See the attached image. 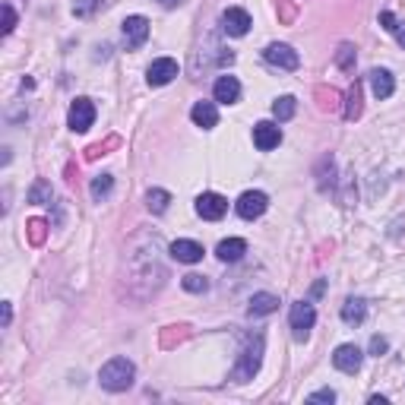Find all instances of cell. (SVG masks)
<instances>
[{
  "instance_id": "6da1fadb",
  "label": "cell",
  "mask_w": 405,
  "mask_h": 405,
  "mask_svg": "<svg viewBox=\"0 0 405 405\" xmlns=\"http://www.w3.org/2000/svg\"><path fill=\"white\" fill-rule=\"evenodd\" d=\"M133 377H137L133 361H127V358H111V361L102 367V374H98V383H102L108 392H124V390L133 386Z\"/></svg>"
},
{
  "instance_id": "7a4b0ae2",
  "label": "cell",
  "mask_w": 405,
  "mask_h": 405,
  "mask_svg": "<svg viewBox=\"0 0 405 405\" xmlns=\"http://www.w3.org/2000/svg\"><path fill=\"white\" fill-rule=\"evenodd\" d=\"M260 361H263V336L257 333V336H250L247 342H244V349H240V361H238V367H234L231 377L238 380V383L254 380V374L260 371Z\"/></svg>"
},
{
  "instance_id": "3957f363",
  "label": "cell",
  "mask_w": 405,
  "mask_h": 405,
  "mask_svg": "<svg viewBox=\"0 0 405 405\" xmlns=\"http://www.w3.org/2000/svg\"><path fill=\"white\" fill-rule=\"evenodd\" d=\"M92 121H95V105H92V98H76L70 105V130L86 133L92 127Z\"/></svg>"
},
{
  "instance_id": "277c9868",
  "label": "cell",
  "mask_w": 405,
  "mask_h": 405,
  "mask_svg": "<svg viewBox=\"0 0 405 405\" xmlns=\"http://www.w3.org/2000/svg\"><path fill=\"white\" fill-rule=\"evenodd\" d=\"M289 320H291V330H295V339H307L310 326H314V320H316V310H314V304H307V301H298V304H291V314H289Z\"/></svg>"
},
{
  "instance_id": "5b68a950",
  "label": "cell",
  "mask_w": 405,
  "mask_h": 405,
  "mask_svg": "<svg viewBox=\"0 0 405 405\" xmlns=\"http://www.w3.org/2000/svg\"><path fill=\"white\" fill-rule=\"evenodd\" d=\"M266 206H269V197L263 190H247L244 197L238 199V215L240 219H247V222H254V219H260L263 213H266Z\"/></svg>"
},
{
  "instance_id": "8992f818",
  "label": "cell",
  "mask_w": 405,
  "mask_h": 405,
  "mask_svg": "<svg viewBox=\"0 0 405 405\" xmlns=\"http://www.w3.org/2000/svg\"><path fill=\"white\" fill-rule=\"evenodd\" d=\"M263 57H266V63H273V67H279V70H298L301 67L298 51L289 48V45H269V48L263 51Z\"/></svg>"
},
{
  "instance_id": "52a82bcc",
  "label": "cell",
  "mask_w": 405,
  "mask_h": 405,
  "mask_svg": "<svg viewBox=\"0 0 405 405\" xmlns=\"http://www.w3.org/2000/svg\"><path fill=\"white\" fill-rule=\"evenodd\" d=\"M197 213L206 222H219L222 215L228 213V199L219 197V193H199L197 197Z\"/></svg>"
},
{
  "instance_id": "ba28073f",
  "label": "cell",
  "mask_w": 405,
  "mask_h": 405,
  "mask_svg": "<svg viewBox=\"0 0 405 405\" xmlns=\"http://www.w3.org/2000/svg\"><path fill=\"white\" fill-rule=\"evenodd\" d=\"M174 76H178V61H171V57H158V61H152L149 70H146L149 86H168Z\"/></svg>"
},
{
  "instance_id": "9c48e42d",
  "label": "cell",
  "mask_w": 405,
  "mask_h": 405,
  "mask_svg": "<svg viewBox=\"0 0 405 405\" xmlns=\"http://www.w3.org/2000/svg\"><path fill=\"white\" fill-rule=\"evenodd\" d=\"M149 38V20L146 16H127L124 20V42L130 51H137L139 45H146Z\"/></svg>"
},
{
  "instance_id": "30bf717a",
  "label": "cell",
  "mask_w": 405,
  "mask_h": 405,
  "mask_svg": "<svg viewBox=\"0 0 405 405\" xmlns=\"http://www.w3.org/2000/svg\"><path fill=\"white\" fill-rule=\"evenodd\" d=\"M222 29H225L228 35H234V38L247 35V32H250V16H247V10L228 7L225 13H222Z\"/></svg>"
},
{
  "instance_id": "8fae6325",
  "label": "cell",
  "mask_w": 405,
  "mask_h": 405,
  "mask_svg": "<svg viewBox=\"0 0 405 405\" xmlns=\"http://www.w3.org/2000/svg\"><path fill=\"white\" fill-rule=\"evenodd\" d=\"M333 364L342 374H358V367H361V349L358 345H339L336 355H333Z\"/></svg>"
},
{
  "instance_id": "7c38bea8",
  "label": "cell",
  "mask_w": 405,
  "mask_h": 405,
  "mask_svg": "<svg viewBox=\"0 0 405 405\" xmlns=\"http://www.w3.org/2000/svg\"><path fill=\"white\" fill-rule=\"evenodd\" d=\"M254 143L260 152H269L275 149V146L282 143V130L275 124H269V121H260V124L254 127Z\"/></svg>"
},
{
  "instance_id": "4fadbf2b",
  "label": "cell",
  "mask_w": 405,
  "mask_h": 405,
  "mask_svg": "<svg viewBox=\"0 0 405 405\" xmlns=\"http://www.w3.org/2000/svg\"><path fill=\"white\" fill-rule=\"evenodd\" d=\"M215 102H222V105H234L240 98V83L234 79V76H219L215 79Z\"/></svg>"
},
{
  "instance_id": "5bb4252c",
  "label": "cell",
  "mask_w": 405,
  "mask_h": 405,
  "mask_svg": "<svg viewBox=\"0 0 405 405\" xmlns=\"http://www.w3.org/2000/svg\"><path fill=\"white\" fill-rule=\"evenodd\" d=\"M171 257L178 263H199L203 260V244H197V240H174Z\"/></svg>"
},
{
  "instance_id": "9a60e30c",
  "label": "cell",
  "mask_w": 405,
  "mask_h": 405,
  "mask_svg": "<svg viewBox=\"0 0 405 405\" xmlns=\"http://www.w3.org/2000/svg\"><path fill=\"white\" fill-rule=\"evenodd\" d=\"M190 117H193V124L203 127V130H213V127L219 124V111H215L213 102H197L190 111Z\"/></svg>"
},
{
  "instance_id": "2e32d148",
  "label": "cell",
  "mask_w": 405,
  "mask_h": 405,
  "mask_svg": "<svg viewBox=\"0 0 405 405\" xmlns=\"http://www.w3.org/2000/svg\"><path fill=\"white\" fill-rule=\"evenodd\" d=\"M371 89H374V95L377 98H390L392 95V89H396V79H392V73L390 70H371Z\"/></svg>"
},
{
  "instance_id": "e0dca14e",
  "label": "cell",
  "mask_w": 405,
  "mask_h": 405,
  "mask_svg": "<svg viewBox=\"0 0 405 405\" xmlns=\"http://www.w3.org/2000/svg\"><path fill=\"white\" fill-rule=\"evenodd\" d=\"M215 254H219V260L234 263V260H240V257L247 254V244H244L240 238H228V240H222L219 247H215Z\"/></svg>"
},
{
  "instance_id": "ac0fdd59",
  "label": "cell",
  "mask_w": 405,
  "mask_h": 405,
  "mask_svg": "<svg viewBox=\"0 0 405 405\" xmlns=\"http://www.w3.org/2000/svg\"><path fill=\"white\" fill-rule=\"evenodd\" d=\"M364 316H367V304H364L361 298H349V301L342 304V320L349 323V326L364 323Z\"/></svg>"
},
{
  "instance_id": "d6986e66",
  "label": "cell",
  "mask_w": 405,
  "mask_h": 405,
  "mask_svg": "<svg viewBox=\"0 0 405 405\" xmlns=\"http://www.w3.org/2000/svg\"><path fill=\"white\" fill-rule=\"evenodd\" d=\"M279 307V298L269 295V291H260V295L250 298V316H266Z\"/></svg>"
},
{
  "instance_id": "ffe728a7",
  "label": "cell",
  "mask_w": 405,
  "mask_h": 405,
  "mask_svg": "<svg viewBox=\"0 0 405 405\" xmlns=\"http://www.w3.org/2000/svg\"><path fill=\"white\" fill-rule=\"evenodd\" d=\"M168 203H171V193L168 190H149L146 193V206H149V213H155V215H162L168 209Z\"/></svg>"
},
{
  "instance_id": "44dd1931",
  "label": "cell",
  "mask_w": 405,
  "mask_h": 405,
  "mask_svg": "<svg viewBox=\"0 0 405 405\" xmlns=\"http://www.w3.org/2000/svg\"><path fill=\"white\" fill-rule=\"evenodd\" d=\"M345 117H349V121L361 117V83H358V79H355V86H351V92H349V105H345Z\"/></svg>"
},
{
  "instance_id": "7402d4cb",
  "label": "cell",
  "mask_w": 405,
  "mask_h": 405,
  "mask_svg": "<svg viewBox=\"0 0 405 405\" xmlns=\"http://www.w3.org/2000/svg\"><path fill=\"white\" fill-rule=\"evenodd\" d=\"M273 114L279 117V121H289V117H295V98H291V95H282L279 102H273Z\"/></svg>"
},
{
  "instance_id": "603a6c76",
  "label": "cell",
  "mask_w": 405,
  "mask_h": 405,
  "mask_svg": "<svg viewBox=\"0 0 405 405\" xmlns=\"http://www.w3.org/2000/svg\"><path fill=\"white\" fill-rule=\"evenodd\" d=\"M111 187H114V178H111V174H98V178L92 181V197L105 199L111 193Z\"/></svg>"
},
{
  "instance_id": "cb8c5ba5",
  "label": "cell",
  "mask_w": 405,
  "mask_h": 405,
  "mask_svg": "<svg viewBox=\"0 0 405 405\" xmlns=\"http://www.w3.org/2000/svg\"><path fill=\"white\" fill-rule=\"evenodd\" d=\"M181 285H184L187 291H193V295H199V291H206V289H209V282L203 279V275H197V273L184 275V279H181Z\"/></svg>"
},
{
  "instance_id": "d4e9b609",
  "label": "cell",
  "mask_w": 405,
  "mask_h": 405,
  "mask_svg": "<svg viewBox=\"0 0 405 405\" xmlns=\"http://www.w3.org/2000/svg\"><path fill=\"white\" fill-rule=\"evenodd\" d=\"M98 3H102V0H76V3H73V13L79 16V20H86V16L95 13Z\"/></svg>"
},
{
  "instance_id": "484cf974",
  "label": "cell",
  "mask_w": 405,
  "mask_h": 405,
  "mask_svg": "<svg viewBox=\"0 0 405 405\" xmlns=\"http://www.w3.org/2000/svg\"><path fill=\"white\" fill-rule=\"evenodd\" d=\"M336 63H339L342 70H351V67H355V48H351V45H342V48H339Z\"/></svg>"
},
{
  "instance_id": "4316f807",
  "label": "cell",
  "mask_w": 405,
  "mask_h": 405,
  "mask_svg": "<svg viewBox=\"0 0 405 405\" xmlns=\"http://www.w3.org/2000/svg\"><path fill=\"white\" fill-rule=\"evenodd\" d=\"M29 199H32V203H45V199H48L51 203V187L45 184V181H38V184L32 187V193H29Z\"/></svg>"
},
{
  "instance_id": "83f0119b",
  "label": "cell",
  "mask_w": 405,
  "mask_h": 405,
  "mask_svg": "<svg viewBox=\"0 0 405 405\" xmlns=\"http://www.w3.org/2000/svg\"><path fill=\"white\" fill-rule=\"evenodd\" d=\"M45 228H48V225H45L42 219L29 222V238H32V244H42V240H45Z\"/></svg>"
},
{
  "instance_id": "f1b7e54d",
  "label": "cell",
  "mask_w": 405,
  "mask_h": 405,
  "mask_svg": "<svg viewBox=\"0 0 405 405\" xmlns=\"http://www.w3.org/2000/svg\"><path fill=\"white\" fill-rule=\"evenodd\" d=\"M13 26H16V13H13V7H10V3H3V35L13 32Z\"/></svg>"
},
{
  "instance_id": "f546056e",
  "label": "cell",
  "mask_w": 405,
  "mask_h": 405,
  "mask_svg": "<svg viewBox=\"0 0 405 405\" xmlns=\"http://www.w3.org/2000/svg\"><path fill=\"white\" fill-rule=\"evenodd\" d=\"M380 26H383L386 32H399V26H396V16H392V13H380Z\"/></svg>"
},
{
  "instance_id": "4dcf8cb0",
  "label": "cell",
  "mask_w": 405,
  "mask_h": 405,
  "mask_svg": "<svg viewBox=\"0 0 405 405\" xmlns=\"http://www.w3.org/2000/svg\"><path fill=\"white\" fill-rule=\"evenodd\" d=\"M383 351H386V339H383V336H374V339H371V355L380 358Z\"/></svg>"
},
{
  "instance_id": "1f68e13d",
  "label": "cell",
  "mask_w": 405,
  "mask_h": 405,
  "mask_svg": "<svg viewBox=\"0 0 405 405\" xmlns=\"http://www.w3.org/2000/svg\"><path fill=\"white\" fill-rule=\"evenodd\" d=\"M333 399H336V392H333V390H320V392L310 396V402H333Z\"/></svg>"
},
{
  "instance_id": "d6a6232c",
  "label": "cell",
  "mask_w": 405,
  "mask_h": 405,
  "mask_svg": "<svg viewBox=\"0 0 405 405\" xmlns=\"http://www.w3.org/2000/svg\"><path fill=\"white\" fill-rule=\"evenodd\" d=\"M10 320H13V310H10V304H3V326H10Z\"/></svg>"
},
{
  "instance_id": "836d02e7",
  "label": "cell",
  "mask_w": 405,
  "mask_h": 405,
  "mask_svg": "<svg viewBox=\"0 0 405 405\" xmlns=\"http://www.w3.org/2000/svg\"><path fill=\"white\" fill-rule=\"evenodd\" d=\"M158 3H162V7H168V10H171V7H181L184 0H158Z\"/></svg>"
},
{
  "instance_id": "e575fe53",
  "label": "cell",
  "mask_w": 405,
  "mask_h": 405,
  "mask_svg": "<svg viewBox=\"0 0 405 405\" xmlns=\"http://www.w3.org/2000/svg\"><path fill=\"white\" fill-rule=\"evenodd\" d=\"M399 45H402V48H405V32H402V35H399Z\"/></svg>"
}]
</instances>
